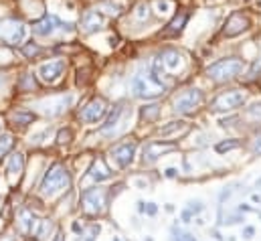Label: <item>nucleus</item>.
Returning a JSON list of instances; mask_svg holds the SVG:
<instances>
[{
  "instance_id": "obj_22",
  "label": "nucleus",
  "mask_w": 261,
  "mask_h": 241,
  "mask_svg": "<svg viewBox=\"0 0 261 241\" xmlns=\"http://www.w3.org/2000/svg\"><path fill=\"white\" fill-rule=\"evenodd\" d=\"M33 120H35V114H33V112H15V114H13L15 126H17V124H19V126H29V124H33Z\"/></svg>"
},
{
  "instance_id": "obj_34",
  "label": "nucleus",
  "mask_w": 261,
  "mask_h": 241,
  "mask_svg": "<svg viewBox=\"0 0 261 241\" xmlns=\"http://www.w3.org/2000/svg\"><path fill=\"white\" fill-rule=\"evenodd\" d=\"M71 136H73V132H71V130H61V134H59L57 142H59V144H65V142H69V140H71Z\"/></svg>"
},
{
  "instance_id": "obj_41",
  "label": "nucleus",
  "mask_w": 261,
  "mask_h": 241,
  "mask_svg": "<svg viewBox=\"0 0 261 241\" xmlns=\"http://www.w3.org/2000/svg\"><path fill=\"white\" fill-rule=\"evenodd\" d=\"M257 189H261V179H259V181H257Z\"/></svg>"
},
{
  "instance_id": "obj_8",
  "label": "nucleus",
  "mask_w": 261,
  "mask_h": 241,
  "mask_svg": "<svg viewBox=\"0 0 261 241\" xmlns=\"http://www.w3.org/2000/svg\"><path fill=\"white\" fill-rule=\"evenodd\" d=\"M203 100H205V96H203L201 90H195V88L187 90V92H183V94H179L177 98H174V112L183 114V116L193 114L203 104Z\"/></svg>"
},
{
  "instance_id": "obj_2",
  "label": "nucleus",
  "mask_w": 261,
  "mask_h": 241,
  "mask_svg": "<svg viewBox=\"0 0 261 241\" xmlns=\"http://www.w3.org/2000/svg\"><path fill=\"white\" fill-rule=\"evenodd\" d=\"M75 29L71 23H63L57 15L45 13L39 21L33 23V35L39 39H51L55 35H71Z\"/></svg>"
},
{
  "instance_id": "obj_26",
  "label": "nucleus",
  "mask_w": 261,
  "mask_h": 241,
  "mask_svg": "<svg viewBox=\"0 0 261 241\" xmlns=\"http://www.w3.org/2000/svg\"><path fill=\"white\" fill-rule=\"evenodd\" d=\"M239 146H241V142H237V140H227V142H219V144L215 146V150H217L219 154H223V152H229V150L239 148Z\"/></svg>"
},
{
  "instance_id": "obj_20",
  "label": "nucleus",
  "mask_w": 261,
  "mask_h": 241,
  "mask_svg": "<svg viewBox=\"0 0 261 241\" xmlns=\"http://www.w3.org/2000/svg\"><path fill=\"white\" fill-rule=\"evenodd\" d=\"M33 227H35L33 213L31 211H21V215H19V229H21V233H31Z\"/></svg>"
},
{
  "instance_id": "obj_12",
  "label": "nucleus",
  "mask_w": 261,
  "mask_h": 241,
  "mask_svg": "<svg viewBox=\"0 0 261 241\" xmlns=\"http://www.w3.org/2000/svg\"><path fill=\"white\" fill-rule=\"evenodd\" d=\"M65 69H67L65 59H53V61H47L39 67V77L45 84H57L61 79V75L65 73Z\"/></svg>"
},
{
  "instance_id": "obj_36",
  "label": "nucleus",
  "mask_w": 261,
  "mask_h": 241,
  "mask_svg": "<svg viewBox=\"0 0 261 241\" xmlns=\"http://www.w3.org/2000/svg\"><path fill=\"white\" fill-rule=\"evenodd\" d=\"M144 213L150 215V217H154V215L158 213V207H156L154 203H148V205H144Z\"/></svg>"
},
{
  "instance_id": "obj_43",
  "label": "nucleus",
  "mask_w": 261,
  "mask_h": 241,
  "mask_svg": "<svg viewBox=\"0 0 261 241\" xmlns=\"http://www.w3.org/2000/svg\"><path fill=\"white\" fill-rule=\"evenodd\" d=\"M0 130H3V122H0Z\"/></svg>"
},
{
  "instance_id": "obj_23",
  "label": "nucleus",
  "mask_w": 261,
  "mask_h": 241,
  "mask_svg": "<svg viewBox=\"0 0 261 241\" xmlns=\"http://www.w3.org/2000/svg\"><path fill=\"white\" fill-rule=\"evenodd\" d=\"M23 167H25V158H23V154H13V156H11L9 173H11V175H21V173H23Z\"/></svg>"
},
{
  "instance_id": "obj_6",
  "label": "nucleus",
  "mask_w": 261,
  "mask_h": 241,
  "mask_svg": "<svg viewBox=\"0 0 261 241\" xmlns=\"http://www.w3.org/2000/svg\"><path fill=\"white\" fill-rule=\"evenodd\" d=\"M27 25L19 19H3L0 21V45H13L19 47L27 39Z\"/></svg>"
},
{
  "instance_id": "obj_9",
  "label": "nucleus",
  "mask_w": 261,
  "mask_h": 241,
  "mask_svg": "<svg viewBox=\"0 0 261 241\" xmlns=\"http://www.w3.org/2000/svg\"><path fill=\"white\" fill-rule=\"evenodd\" d=\"M75 102V98L71 94H63V96H51V98H45L37 104V108L45 114V116H61L63 112H67L71 108V104Z\"/></svg>"
},
{
  "instance_id": "obj_40",
  "label": "nucleus",
  "mask_w": 261,
  "mask_h": 241,
  "mask_svg": "<svg viewBox=\"0 0 261 241\" xmlns=\"http://www.w3.org/2000/svg\"><path fill=\"white\" fill-rule=\"evenodd\" d=\"M55 241H65V239H63L61 235H57V237H55Z\"/></svg>"
},
{
  "instance_id": "obj_7",
  "label": "nucleus",
  "mask_w": 261,
  "mask_h": 241,
  "mask_svg": "<svg viewBox=\"0 0 261 241\" xmlns=\"http://www.w3.org/2000/svg\"><path fill=\"white\" fill-rule=\"evenodd\" d=\"M247 100V94L245 92H239V90H231V92H223L219 94L213 102H211V112H231V110H237L245 104Z\"/></svg>"
},
{
  "instance_id": "obj_3",
  "label": "nucleus",
  "mask_w": 261,
  "mask_h": 241,
  "mask_svg": "<svg viewBox=\"0 0 261 241\" xmlns=\"http://www.w3.org/2000/svg\"><path fill=\"white\" fill-rule=\"evenodd\" d=\"M130 118H132V108L126 102L116 104L112 114L108 116L106 124L100 128V134L106 138H116V136L124 134L128 130V124H124V122H130Z\"/></svg>"
},
{
  "instance_id": "obj_18",
  "label": "nucleus",
  "mask_w": 261,
  "mask_h": 241,
  "mask_svg": "<svg viewBox=\"0 0 261 241\" xmlns=\"http://www.w3.org/2000/svg\"><path fill=\"white\" fill-rule=\"evenodd\" d=\"M17 88L21 92H37L39 90V84H37V79L33 73H23L19 77V82H17Z\"/></svg>"
},
{
  "instance_id": "obj_4",
  "label": "nucleus",
  "mask_w": 261,
  "mask_h": 241,
  "mask_svg": "<svg viewBox=\"0 0 261 241\" xmlns=\"http://www.w3.org/2000/svg\"><path fill=\"white\" fill-rule=\"evenodd\" d=\"M71 187V177L67 173V169L63 165H53L47 173H45V179L41 183V193L45 197H55L57 193L61 191H67Z\"/></svg>"
},
{
  "instance_id": "obj_25",
  "label": "nucleus",
  "mask_w": 261,
  "mask_h": 241,
  "mask_svg": "<svg viewBox=\"0 0 261 241\" xmlns=\"http://www.w3.org/2000/svg\"><path fill=\"white\" fill-rule=\"evenodd\" d=\"M181 130H187V122H170V126L160 128V134H162V136H168V134H172V132H181Z\"/></svg>"
},
{
  "instance_id": "obj_1",
  "label": "nucleus",
  "mask_w": 261,
  "mask_h": 241,
  "mask_svg": "<svg viewBox=\"0 0 261 241\" xmlns=\"http://www.w3.org/2000/svg\"><path fill=\"white\" fill-rule=\"evenodd\" d=\"M166 92V86L154 71H138L132 77V96L140 100L158 98Z\"/></svg>"
},
{
  "instance_id": "obj_24",
  "label": "nucleus",
  "mask_w": 261,
  "mask_h": 241,
  "mask_svg": "<svg viewBox=\"0 0 261 241\" xmlns=\"http://www.w3.org/2000/svg\"><path fill=\"white\" fill-rule=\"evenodd\" d=\"M158 114H160V106H158V104H150V106H144V108H142V118H144L146 122L156 120Z\"/></svg>"
},
{
  "instance_id": "obj_13",
  "label": "nucleus",
  "mask_w": 261,
  "mask_h": 241,
  "mask_svg": "<svg viewBox=\"0 0 261 241\" xmlns=\"http://www.w3.org/2000/svg\"><path fill=\"white\" fill-rule=\"evenodd\" d=\"M251 29V21L243 15V13H233L229 19H227V23H225V29H223V35L225 37H237V35H241V33H245V31H249Z\"/></svg>"
},
{
  "instance_id": "obj_16",
  "label": "nucleus",
  "mask_w": 261,
  "mask_h": 241,
  "mask_svg": "<svg viewBox=\"0 0 261 241\" xmlns=\"http://www.w3.org/2000/svg\"><path fill=\"white\" fill-rule=\"evenodd\" d=\"M104 23H106V17L102 11H87L81 19V31L85 35H92V33L104 29Z\"/></svg>"
},
{
  "instance_id": "obj_21",
  "label": "nucleus",
  "mask_w": 261,
  "mask_h": 241,
  "mask_svg": "<svg viewBox=\"0 0 261 241\" xmlns=\"http://www.w3.org/2000/svg\"><path fill=\"white\" fill-rule=\"evenodd\" d=\"M23 53H25V57H27V59H39V57L43 55V47H41L39 43L29 41V43H25V45H23Z\"/></svg>"
},
{
  "instance_id": "obj_32",
  "label": "nucleus",
  "mask_w": 261,
  "mask_h": 241,
  "mask_svg": "<svg viewBox=\"0 0 261 241\" xmlns=\"http://www.w3.org/2000/svg\"><path fill=\"white\" fill-rule=\"evenodd\" d=\"M251 150H253V154H261V130H259V132H257V136H255Z\"/></svg>"
},
{
  "instance_id": "obj_15",
  "label": "nucleus",
  "mask_w": 261,
  "mask_h": 241,
  "mask_svg": "<svg viewBox=\"0 0 261 241\" xmlns=\"http://www.w3.org/2000/svg\"><path fill=\"white\" fill-rule=\"evenodd\" d=\"M177 148V144L174 142H150V144H146V148H144V165H152V163H156V160L162 156V154H166V152H170V150H174Z\"/></svg>"
},
{
  "instance_id": "obj_5",
  "label": "nucleus",
  "mask_w": 261,
  "mask_h": 241,
  "mask_svg": "<svg viewBox=\"0 0 261 241\" xmlns=\"http://www.w3.org/2000/svg\"><path fill=\"white\" fill-rule=\"evenodd\" d=\"M243 69H245V63L241 59L229 57V59H221V61L213 63L207 69V75H209L211 82H215V84H225V82L235 79Z\"/></svg>"
},
{
  "instance_id": "obj_38",
  "label": "nucleus",
  "mask_w": 261,
  "mask_h": 241,
  "mask_svg": "<svg viewBox=\"0 0 261 241\" xmlns=\"http://www.w3.org/2000/svg\"><path fill=\"white\" fill-rule=\"evenodd\" d=\"M191 219H193V213H191L189 209H187V211H183V221H185V223H189Z\"/></svg>"
},
{
  "instance_id": "obj_30",
  "label": "nucleus",
  "mask_w": 261,
  "mask_h": 241,
  "mask_svg": "<svg viewBox=\"0 0 261 241\" xmlns=\"http://www.w3.org/2000/svg\"><path fill=\"white\" fill-rule=\"evenodd\" d=\"M247 114L255 120H261V104H253L251 108H247Z\"/></svg>"
},
{
  "instance_id": "obj_31",
  "label": "nucleus",
  "mask_w": 261,
  "mask_h": 241,
  "mask_svg": "<svg viewBox=\"0 0 261 241\" xmlns=\"http://www.w3.org/2000/svg\"><path fill=\"white\" fill-rule=\"evenodd\" d=\"M205 207H203V203L201 201H189V211L195 215V213H201Z\"/></svg>"
},
{
  "instance_id": "obj_28",
  "label": "nucleus",
  "mask_w": 261,
  "mask_h": 241,
  "mask_svg": "<svg viewBox=\"0 0 261 241\" xmlns=\"http://www.w3.org/2000/svg\"><path fill=\"white\" fill-rule=\"evenodd\" d=\"M102 9H106V13H108V15H114V17H118V15L122 13V7L116 5V3H104Z\"/></svg>"
},
{
  "instance_id": "obj_42",
  "label": "nucleus",
  "mask_w": 261,
  "mask_h": 241,
  "mask_svg": "<svg viewBox=\"0 0 261 241\" xmlns=\"http://www.w3.org/2000/svg\"><path fill=\"white\" fill-rule=\"evenodd\" d=\"M174 241H183V237H177V239H174Z\"/></svg>"
},
{
  "instance_id": "obj_19",
  "label": "nucleus",
  "mask_w": 261,
  "mask_h": 241,
  "mask_svg": "<svg viewBox=\"0 0 261 241\" xmlns=\"http://www.w3.org/2000/svg\"><path fill=\"white\" fill-rule=\"evenodd\" d=\"M187 21H189V13H181L177 19H174V21L168 25V29L164 31V35H179V33L185 29Z\"/></svg>"
},
{
  "instance_id": "obj_14",
  "label": "nucleus",
  "mask_w": 261,
  "mask_h": 241,
  "mask_svg": "<svg viewBox=\"0 0 261 241\" xmlns=\"http://www.w3.org/2000/svg\"><path fill=\"white\" fill-rule=\"evenodd\" d=\"M134 154H136V144L134 142H126V144H120L112 150V158L118 169H128L132 163H134Z\"/></svg>"
},
{
  "instance_id": "obj_35",
  "label": "nucleus",
  "mask_w": 261,
  "mask_h": 241,
  "mask_svg": "<svg viewBox=\"0 0 261 241\" xmlns=\"http://www.w3.org/2000/svg\"><path fill=\"white\" fill-rule=\"evenodd\" d=\"M148 11H150L148 5H140V7H138V19H148V17H150Z\"/></svg>"
},
{
  "instance_id": "obj_29",
  "label": "nucleus",
  "mask_w": 261,
  "mask_h": 241,
  "mask_svg": "<svg viewBox=\"0 0 261 241\" xmlns=\"http://www.w3.org/2000/svg\"><path fill=\"white\" fill-rule=\"evenodd\" d=\"M253 77H261V55L257 57V61L249 69V79H253Z\"/></svg>"
},
{
  "instance_id": "obj_37",
  "label": "nucleus",
  "mask_w": 261,
  "mask_h": 241,
  "mask_svg": "<svg viewBox=\"0 0 261 241\" xmlns=\"http://www.w3.org/2000/svg\"><path fill=\"white\" fill-rule=\"evenodd\" d=\"M253 235H255V227H245V229H243V237H245V239H251Z\"/></svg>"
},
{
  "instance_id": "obj_39",
  "label": "nucleus",
  "mask_w": 261,
  "mask_h": 241,
  "mask_svg": "<svg viewBox=\"0 0 261 241\" xmlns=\"http://www.w3.org/2000/svg\"><path fill=\"white\" fill-rule=\"evenodd\" d=\"M166 177H168V179H172V177H177V171H174V169H168V171H166Z\"/></svg>"
},
{
  "instance_id": "obj_17",
  "label": "nucleus",
  "mask_w": 261,
  "mask_h": 241,
  "mask_svg": "<svg viewBox=\"0 0 261 241\" xmlns=\"http://www.w3.org/2000/svg\"><path fill=\"white\" fill-rule=\"evenodd\" d=\"M90 177H92L94 181H98V183L112 179V171L108 169V165H106V160H104V158H98L96 163L92 165V169H90Z\"/></svg>"
},
{
  "instance_id": "obj_10",
  "label": "nucleus",
  "mask_w": 261,
  "mask_h": 241,
  "mask_svg": "<svg viewBox=\"0 0 261 241\" xmlns=\"http://www.w3.org/2000/svg\"><path fill=\"white\" fill-rule=\"evenodd\" d=\"M108 114V104L104 98H94L90 104H87L81 112H79V120L85 124H96L100 122L104 116Z\"/></svg>"
},
{
  "instance_id": "obj_33",
  "label": "nucleus",
  "mask_w": 261,
  "mask_h": 241,
  "mask_svg": "<svg viewBox=\"0 0 261 241\" xmlns=\"http://www.w3.org/2000/svg\"><path fill=\"white\" fill-rule=\"evenodd\" d=\"M156 9H158V13H168V11L172 9V5L168 3V0H158V3H156Z\"/></svg>"
},
{
  "instance_id": "obj_27",
  "label": "nucleus",
  "mask_w": 261,
  "mask_h": 241,
  "mask_svg": "<svg viewBox=\"0 0 261 241\" xmlns=\"http://www.w3.org/2000/svg\"><path fill=\"white\" fill-rule=\"evenodd\" d=\"M11 148H13V138H11L9 134L0 136V156H3V154H7Z\"/></svg>"
},
{
  "instance_id": "obj_11",
  "label": "nucleus",
  "mask_w": 261,
  "mask_h": 241,
  "mask_svg": "<svg viewBox=\"0 0 261 241\" xmlns=\"http://www.w3.org/2000/svg\"><path fill=\"white\" fill-rule=\"evenodd\" d=\"M81 203L83 209L92 215H100L104 211L106 205V191L104 189H90V191H83L81 195Z\"/></svg>"
}]
</instances>
